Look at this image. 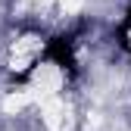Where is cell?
I'll return each instance as SVG.
<instances>
[{
    "instance_id": "cell-1",
    "label": "cell",
    "mask_w": 131,
    "mask_h": 131,
    "mask_svg": "<svg viewBox=\"0 0 131 131\" xmlns=\"http://www.w3.org/2000/svg\"><path fill=\"white\" fill-rule=\"evenodd\" d=\"M47 56H50V41L44 38V31H38V28H19L6 41L3 66H6V72L13 78H28Z\"/></svg>"
}]
</instances>
